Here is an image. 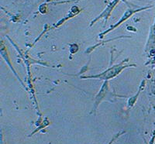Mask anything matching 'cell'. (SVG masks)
Instances as JSON below:
<instances>
[{
  "instance_id": "cell-1",
  "label": "cell",
  "mask_w": 155,
  "mask_h": 144,
  "mask_svg": "<svg viewBox=\"0 0 155 144\" xmlns=\"http://www.w3.org/2000/svg\"><path fill=\"white\" fill-rule=\"evenodd\" d=\"M129 61V59L123 61L120 63L115 64L113 66H111L106 70L102 72L101 74H95V75H89V76H82L81 77V79H99L103 80V81H109L110 79H113L116 76L121 73L124 69L130 67H136V64H127V62Z\"/></svg>"
},
{
  "instance_id": "cell-2",
  "label": "cell",
  "mask_w": 155,
  "mask_h": 144,
  "mask_svg": "<svg viewBox=\"0 0 155 144\" xmlns=\"http://www.w3.org/2000/svg\"><path fill=\"white\" fill-rule=\"evenodd\" d=\"M116 97H124V96H120L115 94L113 91L109 89V81H105L102 84V86L98 94L95 96V109H97V107L99 106V104L104 100H109V99H111L113 101V98Z\"/></svg>"
},
{
  "instance_id": "cell-3",
  "label": "cell",
  "mask_w": 155,
  "mask_h": 144,
  "mask_svg": "<svg viewBox=\"0 0 155 144\" xmlns=\"http://www.w3.org/2000/svg\"><path fill=\"white\" fill-rule=\"evenodd\" d=\"M149 7H144V8H140V9H128V10H127L125 12V13L124 14V16H122L121 19L119 20L118 22H117V23H116L115 25H113V26H111V27L109 29V30H107L106 31H104L102 32V34H99V37L100 38H102V37H104L106 34H107L108 33H109V32L111 31V30H115V29L117 27H119V26H120V25L122 24V23H124V22H125L127 19H128L129 18L131 17V16H133L134 14H135V13H137V12H140V11L141 10H143V9H148Z\"/></svg>"
},
{
  "instance_id": "cell-4",
  "label": "cell",
  "mask_w": 155,
  "mask_h": 144,
  "mask_svg": "<svg viewBox=\"0 0 155 144\" xmlns=\"http://www.w3.org/2000/svg\"><path fill=\"white\" fill-rule=\"evenodd\" d=\"M1 54H2V57H3L4 59H5V61L6 62V63H7L8 64H9V67H10V68L12 69V70H13V73H14V74H15V75H16V76H17V77H18V79L19 80V81H20V82L22 83V84H23V86H24V84H23V83L22 82V81H21V80H20V78H19V76H18L17 74H16V70H14V68H13V67H12V65L11 64L10 61H9V55H8L7 52H6V49H5V47H4V46H3V43H2V48H1Z\"/></svg>"
}]
</instances>
